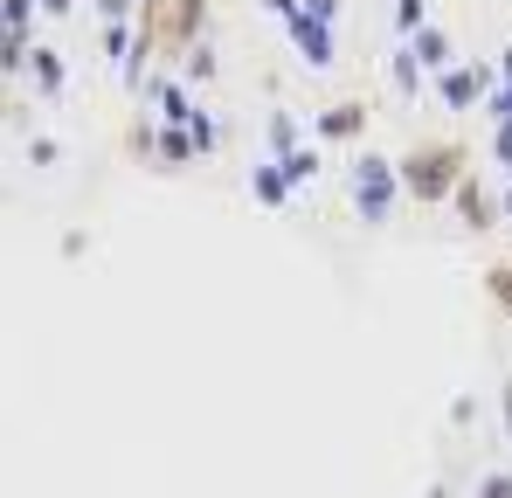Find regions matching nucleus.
I'll return each instance as SVG.
<instances>
[{
    "mask_svg": "<svg viewBox=\"0 0 512 498\" xmlns=\"http://www.w3.org/2000/svg\"><path fill=\"white\" fill-rule=\"evenodd\" d=\"M395 166H402V194L436 208V201H457V187L471 180V146L464 139H416Z\"/></svg>",
    "mask_w": 512,
    "mask_h": 498,
    "instance_id": "f257e3e1",
    "label": "nucleus"
},
{
    "mask_svg": "<svg viewBox=\"0 0 512 498\" xmlns=\"http://www.w3.org/2000/svg\"><path fill=\"white\" fill-rule=\"evenodd\" d=\"M201 28H208V0H139V56L132 63H146V56H194Z\"/></svg>",
    "mask_w": 512,
    "mask_h": 498,
    "instance_id": "f03ea898",
    "label": "nucleus"
},
{
    "mask_svg": "<svg viewBox=\"0 0 512 498\" xmlns=\"http://www.w3.org/2000/svg\"><path fill=\"white\" fill-rule=\"evenodd\" d=\"M395 194H402V166L381 160V153H353V208H360V222H388L395 215Z\"/></svg>",
    "mask_w": 512,
    "mask_h": 498,
    "instance_id": "7ed1b4c3",
    "label": "nucleus"
},
{
    "mask_svg": "<svg viewBox=\"0 0 512 498\" xmlns=\"http://www.w3.org/2000/svg\"><path fill=\"white\" fill-rule=\"evenodd\" d=\"M312 139H319V146H360V139H367V104H360V97L326 104V111L312 118Z\"/></svg>",
    "mask_w": 512,
    "mask_h": 498,
    "instance_id": "20e7f679",
    "label": "nucleus"
},
{
    "mask_svg": "<svg viewBox=\"0 0 512 498\" xmlns=\"http://www.w3.org/2000/svg\"><path fill=\"white\" fill-rule=\"evenodd\" d=\"M485 90H492V70H485V63H450V70L436 77V97H443L450 111H471Z\"/></svg>",
    "mask_w": 512,
    "mask_h": 498,
    "instance_id": "39448f33",
    "label": "nucleus"
},
{
    "mask_svg": "<svg viewBox=\"0 0 512 498\" xmlns=\"http://www.w3.org/2000/svg\"><path fill=\"white\" fill-rule=\"evenodd\" d=\"M284 28H291V42H298V56H305L312 70H326V63H333V21H319L312 7H298Z\"/></svg>",
    "mask_w": 512,
    "mask_h": 498,
    "instance_id": "423d86ee",
    "label": "nucleus"
},
{
    "mask_svg": "<svg viewBox=\"0 0 512 498\" xmlns=\"http://www.w3.org/2000/svg\"><path fill=\"white\" fill-rule=\"evenodd\" d=\"M457 215L471 222V236H492V229L506 222V201H492V194H485V180L471 173V180L457 187Z\"/></svg>",
    "mask_w": 512,
    "mask_h": 498,
    "instance_id": "0eeeda50",
    "label": "nucleus"
},
{
    "mask_svg": "<svg viewBox=\"0 0 512 498\" xmlns=\"http://www.w3.org/2000/svg\"><path fill=\"white\" fill-rule=\"evenodd\" d=\"M409 56L423 63V77H443V70L457 63V56H450V35H443V28H416V35H409Z\"/></svg>",
    "mask_w": 512,
    "mask_h": 498,
    "instance_id": "6e6552de",
    "label": "nucleus"
},
{
    "mask_svg": "<svg viewBox=\"0 0 512 498\" xmlns=\"http://www.w3.org/2000/svg\"><path fill=\"white\" fill-rule=\"evenodd\" d=\"M250 194L263 201V208H284V201H291V173H284L277 160H263V166L250 173Z\"/></svg>",
    "mask_w": 512,
    "mask_h": 498,
    "instance_id": "1a4fd4ad",
    "label": "nucleus"
},
{
    "mask_svg": "<svg viewBox=\"0 0 512 498\" xmlns=\"http://www.w3.org/2000/svg\"><path fill=\"white\" fill-rule=\"evenodd\" d=\"M153 97H160L167 125H201V118H208V111H201V104H194V97H187L180 83H153Z\"/></svg>",
    "mask_w": 512,
    "mask_h": 498,
    "instance_id": "9d476101",
    "label": "nucleus"
},
{
    "mask_svg": "<svg viewBox=\"0 0 512 498\" xmlns=\"http://www.w3.org/2000/svg\"><path fill=\"white\" fill-rule=\"evenodd\" d=\"M28 70H35V90H42V97H56V90H63V56H56V49H35V56H28Z\"/></svg>",
    "mask_w": 512,
    "mask_h": 498,
    "instance_id": "9b49d317",
    "label": "nucleus"
},
{
    "mask_svg": "<svg viewBox=\"0 0 512 498\" xmlns=\"http://www.w3.org/2000/svg\"><path fill=\"white\" fill-rule=\"evenodd\" d=\"M485 298H492L499 319H512V263H492V270H485Z\"/></svg>",
    "mask_w": 512,
    "mask_h": 498,
    "instance_id": "f8f14e48",
    "label": "nucleus"
},
{
    "mask_svg": "<svg viewBox=\"0 0 512 498\" xmlns=\"http://www.w3.org/2000/svg\"><path fill=\"white\" fill-rule=\"evenodd\" d=\"M284 173H291V187H312V180H319V146H298V153H284Z\"/></svg>",
    "mask_w": 512,
    "mask_h": 498,
    "instance_id": "ddd939ff",
    "label": "nucleus"
},
{
    "mask_svg": "<svg viewBox=\"0 0 512 498\" xmlns=\"http://www.w3.org/2000/svg\"><path fill=\"white\" fill-rule=\"evenodd\" d=\"M125 153L132 160H160V132L153 125H125Z\"/></svg>",
    "mask_w": 512,
    "mask_h": 498,
    "instance_id": "4468645a",
    "label": "nucleus"
},
{
    "mask_svg": "<svg viewBox=\"0 0 512 498\" xmlns=\"http://www.w3.org/2000/svg\"><path fill=\"white\" fill-rule=\"evenodd\" d=\"M395 90H402V97H416V90H423V63L409 56V42H402V56H395Z\"/></svg>",
    "mask_w": 512,
    "mask_h": 498,
    "instance_id": "2eb2a0df",
    "label": "nucleus"
},
{
    "mask_svg": "<svg viewBox=\"0 0 512 498\" xmlns=\"http://www.w3.org/2000/svg\"><path fill=\"white\" fill-rule=\"evenodd\" d=\"M270 146H277V160H284V153H298V146H305V139H298V118H284V111H277V118H270Z\"/></svg>",
    "mask_w": 512,
    "mask_h": 498,
    "instance_id": "dca6fc26",
    "label": "nucleus"
},
{
    "mask_svg": "<svg viewBox=\"0 0 512 498\" xmlns=\"http://www.w3.org/2000/svg\"><path fill=\"white\" fill-rule=\"evenodd\" d=\"M395 28H402V42H409L416 28H429V7L423 0H395Z\"/></svg>",
    "mask_w": 512,
    "mask_h": 498,
    "instance_id": "f3484780",
    "label": "nucleus"
},
{
    "mask_svg": "<svg viewBox=\"0 0 512 498\" xmlns=\"http://www.w3.org/2000/svg\"><path fill=\"white\" fill-rule=\"evenodd\" d=\"M35 7H42V0H7V35H28V21H35Z\"/></svg>",
    "mask_w": 512,
    "mask_h": 498,
    "instance_id": "a211bd4d",
    "label": "nucleus"
},
{
    "mask_svg": "<svg viewBox=\"0 0 512 498\" xmlns=\"http://www.w3.org/2000/svg\"><path fill=\"white\" fill-rule=\"evenodd\" d=\"M478 498H512V478L506 471H485V478H478Z\"/></svg>",
    "mask_w": 512,
    "mask_h": 498,
    "instance_id": "6ab92c4d",
    "label": "nucleus"
},
{
    "mask_svg": "<svg viewBox=\"0 0 512 498\" xmlns=\"http://www.w3.org/2000/svg\"><path fill=\"white\" fill-rule=\"evenodd\" d=\"M492 146H499V160H506V173H512V118H499V132H492Z\"/></svg>",
    "mask_w": 512,
    "mask_h": 498,
    "instance_id": "aec40b11",
    "label": "nucleus"
},
{
    "mask_svg": "<svg viewBox=\"0 0 512 498\" xmlns=\"http://www.w3.org/2000/svg\"><path fill=\"white\" fill-rule=\"evenodd\" d=\"M28 160H35V166H56V139H28Z\"/></svg>",
    "mask_w": 512,
    "mask_h": 498,
    "instance_id": "412c9836",
    "label": "nucleus"
},
{
    "mask_svg": "<svg viewBox=\"0 0 512 498\" xmlns=\"http://www.w3.org/2000/svg\"><path fill=\"white\" fill-rule=\"evenodd\" d=\"M97 14H104V21H125V14H139V7H132V0H97Z\"/></svg>",
    "mask_w": 512,
    "mask_h": 498,
    "instance_id": "4be33fe9",
    "label": "nucleus"
},
{
    "mask_svg": "<svg viewBox=\"0 0 512 498\" xmlns=\"http://www.w3.org/2000/svg\"><path fill=\"white\" fill-rule=\"evenodd\" d=\"M305 7H312L319 21H340V0H305Z\"/></svg>",
    "mask_w": 512,
    "mask_h": 498,
    "instance_id": "5701e85b",
    "label": "nucleus"
},
{
    "mask_svg": "<svg viewBox=\"0 0 512 498\" xmlns=\"http://www.w3.org/2000/svg\"><path fill=\"white\" fill-rule=\"evenodd\" d=\"M263 7H270V14H277V21H291V14H298V7H305V0H263Z\"/></svg>",
    "mask_w": 512,
    "mask_h": 498,
    "instance_id": "b1692460",
    "label": "nucleus"
},
{
    "mask_svg": "<svg viewBox=\"0 0 512 498\" xmlns=\"http://www.w3.org/2000/svg\"><path fill=\"white\" fill-rule=\"evenodd\" d=\"M42 7H49V14H70V0H42Z\"/></svg>",
    "mask_w": 512,
    "mask_h": 498,
    "instance_id": "393cba45",
    "label": "nucleus"
},
{
    "mask_svg": "<svg viewBox=\"0 0 512 498\" xmlns=\"http://www.w3.org/2000/svg\"><path fill=\"white\" fill-rule=\"evenodd\" d=\"M506 222H512V187H506Z\"/></svg>",
    "mask_w": 512,
    "mask_h": 498,
    "instance_id": "a878e982",
    "label": "nucleus"
},
{
    "mask_svg": "<svg viewBox=\"0 0 512 498\" xmlns=\"http://www.w3.org/2000/svg\"><path fill=\"white\" fill-rule=\"evenodd\" d=\"M429 498H450V492H443V485H436V492H429Z\"/></svg>",
    "mask_w": 512,
    "mask_h": 498,
    "instance_id": "bb28decb",
    "label": "nucleus"
}]
</instances>
